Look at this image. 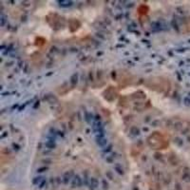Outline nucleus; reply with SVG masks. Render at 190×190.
<instances>
[{
    "instance_id": "f257e3e1",
    "label": "nucleus",
    "mask_w": 190,
    "mask_h": 190,
    "mask_svg": "<svg viewBox=\"0 0 190 190\" xmlns=\"http://www.w3.org/2000/svg\"><path fill=\"white\" fill-rule=\"evenodd\" d=\"M147 142H148V145L151 147H153L154 149H163L164 147H166L168 145L165 139L159 133H155L150 136Z\"/></svg>"
},
{
    "instance_id": "f03ea898",
    "label": "nucleus",
    "mask_w": 190,
    "mask_h": 190,
    "mask_svg": "<svg viewBox=\"0 0 190 190\" xmlns=\"http://www.w3.org/2000/svg\"><path fill=\"white\" fill-rule=\"evenodd\" d=\"M81 184H82V181H81V179H80L79 177H75L72 180V183H71L72 187H80Z\"/></svg>"
},
{
    "instance_id": "7ed1b4c3",
    "label": "nucleus",
    "mask_w": 190,
    "mask_h": 190,
    "mask_svg": "<svg viewBox=\"0 0 190 190\" xmlns=\"http://www.w3.org/2000/svg\"><path fill=\"white\" fill-rule=\"evenodd\" d=\"M97 186H98V181H96L95 179H91V181H90V187L92 189H95V188H97Z\"/></svg>"
}]
</instances>
